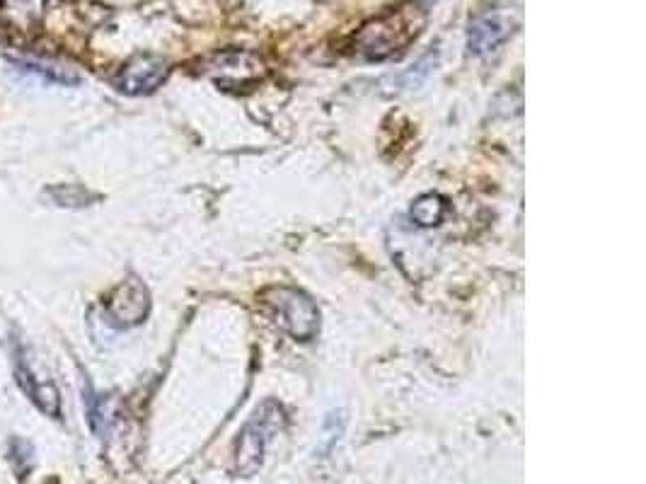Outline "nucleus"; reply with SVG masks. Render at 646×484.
Returning <instances> with one entry per match:
<instances>
[{
	"label": "nucleus",
	"instance_id": "nucleus-9",
	"mask_svg": "<svg viewBox=\"0 0 646 484\" xmlns=\"http://www.w3.org/2000/svg\"><path fill=\"white\" fill-rule=\"evenodd\" d=\"M20 66L25 68V71H32V73H42L49 80H54V83H61V85H76L80 83V76L76 73H71L68 68H59L54 66V63H37V61H20Z\"/></svg>",
	"mask_w": 646,
	"mask_h": 484
},
{
	"label": "nucleus",
	"instance_id": "nucleus-6",
	"mask_svg": "<svg viewBox=\"0 0 646 484\" xmlns=\"http://www.w3.org/2000/svg\"><path fill=\"white\" fill-rule=\"evenodd\" d=\"M148 310H151V296H148L146 286L138 279L119 284L107 301L109 322L117 327L141 325L146 320Z\"/></svg>",
	"mask_w": 646,
	"mask_h": 484
},
{
	"label": "nucleus",
	"instance_id": "nucleus-4",
	"mask_svg": "<svg viewBox=\"0 0 646 484\" xmlns=\"http://www.w3.org/2000/svg\"><path fill=\"white\" fill-rule=\"evenodd\" d=\"M521 0H496L492 8L482 10L467 30V49L475 56H487L509 42L521 25Z\"/></svg>",
	"mask_w": 646,
	"mask_h": 484
},
{
	"label": "nucleus",
	"instance_id": "nucleus-7",
	"mask_svg": "<svg viewBox=\"0 0 646 484\" xmlns=\"http://www.w3.org/2000/svg\"><path fill=\"white\" fill-rule=\"evenodd\" d=\"M15 380L20 385V390L37 405L46 417L59 419L61 417V393L49 378L39 380L37 373L32 371V366L22 354L15 356Z\"/></svg>",
	"mask_w": 646,
	"mask_h": 484
},
{
	"label": "nucleus",
	"instance_id": "nucleus-2",
	"mask_svg": "<svg viewBox=\"0 0 646 484\" xmlns=\"http://www.w3.org/2000/svg\"><path fill=\"white\" fill-rule=\"evenodd\" d=\"M286 426V412L279 402L267 400L264 405L257 407L250 422L240 431L238 441H235V470L242 477L257 475V470L264 463V451L267 443L274 439L279 431Z\"/></svg>",
	"mask_w": 646,
	"mask_h": 484
},
{
	"label": "nucleus",
	"instance_id": "nucleus-1",
	"mask_svg": "<svg viewBox=\"0 0 646 484\" xmlns=\"http://www.w3.org/2000/svg\"><path fill=\"white\" fill-rule=\"evenodd\" d=\"M426 15L417 3H400L383 15L373 17L356 34V51L368 61H385L400 56L424 30Z\"/></svg>",
	"mask_w": 646,
	"mask_h": 484
},
{
	"label": "nucleus",
	"instance_id": "nucleus-3",
	"mask_svg": "<svg viewBox=\"0 0 646 484\" xmlns=\"http://www.w3.org/2000/svg\"><path fill=\"white\" fill-rule=\"evenodd\" d=\"M264 303H267L276 325L291 334L293 339L310 342L320 330V310H317L313 298L298 288H269L264 293Z\"/></svg>",
	"mask_w": 646,
	"mask_h": 484
},
{
	"label": "nucleus",
	"instance_id": "nucleus-8",
	"mask_svg": "<svg viewBox=\"0 0 646 484\" xmlns=\"http://www.w3.org/2000/svg\"><path fill=\"white\" fill-rule=\"evenodd\" d=\"M412 221L417 223L419 228H434L441 226V221L448 213V201L441 197V194H424L414 201L412 206Z\"/></svg>",
	"mask_w": 646,
	"mask_h": 484
},
{
	"label": "nucleus",
	"instance_id": "nucleus-5",
	"mask_svg": "<svg viewBox=\"0 0 646 484\" xmlns=\"http://www.w3.org/2000/svg\"><path fill=\"white\" fill-rule=\"evenodd\" d=\"M170 76V63L160 56L141 54L131 59L117 76V88L126 95H151Z\"/></svg>",
	"mask_w": 646,
	"mask_h": 484
}]
</instances>
